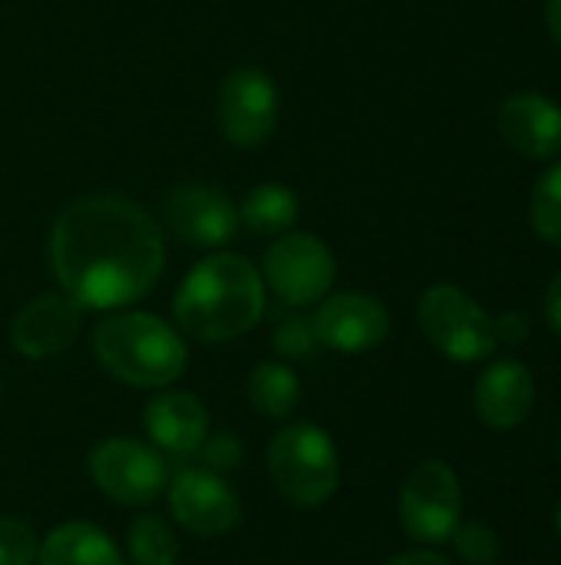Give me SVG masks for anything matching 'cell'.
<instances>
[{"instance_id":"6da1fadb","label":"cell","mask_w":561,"mask_h":565,"mask_svg":"<svg viewBox=\"0 0 561 565\" xmlns=\"http://www.w3.org/2000/svg\"><path fill=\"white\" fill-rule=\"evenodd\" d=\"M50 268L60 288L93 311H119L145 298L165 268L162 225L132 199L83 195L50 228Z\"/></svg>"},{"instance_id":"7a4b0ae2","label":"cell","mask_w":561,"mask_h":565,"mask_svg":"<svg viewBox=\"0 0 561 565\" xmlns=\"http://www.w3.org/2000/svg\"><path fill=\"white\" fill-rule=\"evenodd\" d=\"M172 315L192 341L228 344L265 318V278L245 255L212 252L182 278Z\"/></svg>"},{"instance_id":"3957f363","label":"cell","mask_w":561,"mask_h":565,"mask_svg":"<svg viewBox=\"0 0 561 565\" xmlns=\"http://www.w3.org/2000/svg\"><path fill=\"white\" fill-rule=\"evenodd\" d=\"M93 354L106 374L129 387L165 391L188 364L185 338L149 311H116L93 331Z\"/></svg>"},{"instance_id":"277c9868","label":"cell","mask_w":561,"mask_h":565,"mask_svg":"<svg viewBox=\"0 0 561 565\" xmlns=\"http://www.w3.org/2000/svg\"><path fill=\"white\" fill-rule=\"evenodd\" d=\"M268 477L291 507L327 503L341 487V457L331 434L308 420L281 427L268 447Z\"/></svg>"},{"instance_id":"5b68a950","label":"cell","mask_w":561,"mask_h":565,"mask_svg":"<svg viewBox=\"0 0 561 565\" xmlns=\"http://www.w3.org/2000/svg\"><path fill=\"white\" fill-rule=\"evenodd\" d=\"M427 341L456 364H479L496 351V328L486 308L456 285H433L417 305Z\"/></svg>"},{"instance_id":"8992f818","label":"cell","mask_w":561,"mask_h":565,"mask_svg":"<svg viewBox=\"0 0 561 565\" xmlns=\"http://www.w3.org/2000/svg\"><path fill=\"white\" fill-rule=\"evenodd\" d=\"M261 278L265 288H271L288 308H311L331 295L337 281V262L324 238L308 232H284L268 245Z\"/></svg>"},{"instance_id":"52a82bcc","label":"cell","mask_w":561,"mask_h":565,"mask_svg":"<svg viewBox=\"0 0 561 565\" xmlns=\"http://www.w3.org/2000/svg\"><path fill=\"white\" fill-rule=\"evenodd\" d=\"M463 523L460 477L443 460L417 463L400 487V526L413 543L443 546Z\"/></svg>"},{"instance_id":"ba28073f","label":"cell","mask_w":561,"mask_h":565,"mask_svg":"<svg viewBox=\"0 0 561 565\" xmlns=\"http://www.w3.org/2000/svg\"><path fill=\"white\" fill-rule=\"evenodd\" d=\"M89 477L103 497L119 507H145L159 500L169 487L165 457L142 440L109 437L99 440L89 454Z\"/></svg>"},{"instance_id":"9c48e42d","label":"cell","mask_w":561,"mask_h":565,"mask_svg":"<svg viewBox=\"0 0 561 565\" xmlns=\"http://www.w3.org/2000/svg\"><path fill=\"white\" fill-rule=\"evenodd\" d=\"M281 96L274 76L258 66L231 70L215 96V116L222 136L238 149L265 146L278 129Z\"/></svg>"},{"instance_id":"30bf717a","label":"cell","mask_w":561,"mask_h":565,"mask_svg":"<svg viewBox=\"0 0 561 565\" xmlns=\"http://www.w3.org/2000/svg\"><path fill=\"white\" fill-rule=\"evenodd\" d=\"M172 520L195 536H225L241 523V500L228 480L205 467H188L169 477Z\"/></svg>"},{"instance_id":"8fae6325","label":"cell","mask_w":561,"mask_h":565,"mask_svg":"<svg viewBox=\"0 0 561 565\" xmlns=\"http://www.w3.org/2000/svg\"><path fill=\"white\" fill-rule=\"evenodd\" d=\"M165 228L192 248H225L238 228V205L208 185H175L162 202Z\"/></svg>"},{"instance_id":"7c38bea8","label":"cell","mask_w":561,"mask_h":565,"mask_svg":"<svg viewBox=\"0 0 561 565\" xmlns=\"http://www.w3.org/2000/svg\"><path fill=\"white\" fill-rule=\"evenodd\" d=\"M314 334L321 348H331L337 354H364L387 341L390 334V315L384 301L364 291H337L327 295L317 311L311 315Z\"/></svg>"},{"instance_id":"4fadbf2b","label":"cell","mask_w":561,"mask_h":565,"mask_svg":"<svg viewBox=\"0 0 561 565\" xmlns=\"http://www.w3.org/2000/svg\"><path fill=\"white\" fill-rule=\"evenodd\" d=\"M79 331H83V308L66 291H46L30 298L17 311L10 324V341L20 358L50 361L69 351Z\"/></svg>"},{"instance_id":"5bb4252c","label":"cell","mask_w":561,"mask_h":565,"mask_svg":"<svg viewBox=\"0 0 561 565\" xmlns=\"http://www.w3.org/2000/svg\"><path fill=\"white\" fill-rule=\"evenodd\" d=\"M145 434L162 457L188 460L208 440V411L188 391H162L145 404Z\"/></svg>"},{"instance_id":"9a60e30c","label":"cell","mask_w":561,"mask_h":565,"mask_svg":"<svg viewBox=\"0 0 561 565\" xmlns=\"http://www.w3.org/2000/svg\"><path fill=\"white\" fill-rule=\"evenodd\" d=\"M473 407L489 430H516L536 407V381L516 358L493 361L473 391Z\"/></svg>"},{"instance_id":"2e32d148","label":"cell","mask_w":561,"mask_h":565,"mask_svg":"<svg viewBox=\"0 0 561 565\" xmlns=\"http://www.w3.org/2000/svg\"><path fill=\"white\" fill-rule=\"evenodd\" d=\"M496 122L503 139L529 159H555L561 152V106L542 93H513Z\"/></svg>"},{"instance_id":"e0dca14e","label":"cell","mask_w":561,"mask_h":565,"mask_svg":"<svg viewBox=\"0 0 561 565\" xmlns=\"http://www.w3.org/2000/svg\"><path fill=\"white\" fill-rule=\"evenodd\" d=\"M36 565H126V559L99 526L63 523L40 540Z\"/></svg>"},{"instance_id":"ac0fdd59","label":"cell","mask_w":561,"mask_h":565,"mask_svg":"<svg viewBox=\"0 0 561 565\" xmlns=\"http://www.w3.org/2000/svg\"><path fill=\"white\" fill-rule=\"evenodd\" d=\"M298 215H301V199L284 182H261V185H255L245 195L241 209H238L241 225L248 232L261 235V238H278V235L291 232Z\"/></svg>"},{"instance_id":"d6986e66","label":"cell","mask_w":561,"mask_h":565,"mask_svg":"<svg viewBox=\"0 0 561 565\" xmlns=\"http://www.w3.org/2000/svg\"><path fill=\"white\" fill-rule=\"evenodd\" d=\"M248 401L261 417L284 420L301 404V381L284 361H261L248 374Z\"/></svg>"},{"instance_id":"ffe728a7","label":"cell","mask_w":561,"mask_h":565,"mask_svg":"<svg viewBox=\"0 0 561 565\" xmlns=\"http://www.w3.org/2000/svg\"><path fill=\"white\" fill-rule=\"evenodd\" d=\"M126 556H129V565L179 563V536L172 523L155 513L136 516L126 530Z\"/></svg>"},{"instance_id":"44dd1931","label":"cell","mask_w":561,"mask_h":565,"mask_svg":"<svg viewBox=\"0 0 561 565\" xmlns=\"http://www.w3.org/2000/svg\"><path fill=\"white\" fill-rule=\"evenodd\" d=\"M532 228L549 245H561V162L546 169L532 192Z\"/></svg>"},{"instance_id":"7402d4cb","label":"cell","mask_w":561,"mask_h":565,"mask_svg":"<svg viewBox=\"0 0 561 565\" xmlns=\"http://www.w3.org/2000/svg\"><path fill=\"white\" fill-rule=\"evenodd\" d=\"M450 543H453L456 556L470 565H496L503 556L499 533L483 523H460Z\"/></svg>"},{"instance_id":"603a6c76","label":"cell","mask_w":561,"mask_h":565,"mask_svg":"<svg viewBox=\"0 0 561 565\" xmlns=\"http://www.w3.org/2000/svg\"><path fill=\"white\" fill-rule=\"evenodd\" d=\"M40 536L17 516H0V565H36Z\"/></svg>"},{"instance_id":"cb8c5ba5","label":"cell","mask_w":561,"mask_h":565,"mask_svg":"<svg viewBox=\"0 0 561 565\" xmlns=\"http://www.w3.org/2000/svg\"><path fill=\"white\" fill-rule=\"evenodd\" d=\"M317 348H321V344H317L314 324H311V318H304V315L284 318V321L278 324V331H274V351H278L281 358H288V361H304V358H311Z\"/></svg>"},{"instance_id":"d4e9b609","label":"cell","mask_w":561,"mask_h":565,"mask_svg":"<svg viewBox=\"0 0 561 565\" xmlns=\"http://www.w3.org/2000/svg\"><path fill=\"white\" fill-rule=\"evenodd\" d=\"M195 457H202L205 470L222 473V470L238 467V460H241V444H238L231 434H208V440L198 447V454H195Z\"/></svg>"},{"instance_id":"484cf974","label":"cell","mask_w":561,"mask_h":565,"mask_svg":"<svg viewBox=\"0 0 561 565\" xmlns=\"http://www.w3.org/2000/svg\"><path fill=\"white\" fill-rule=\"evenodd\" d=\"M493 328H496V341H499V344H526V341H529V334H532L529 318H526V315H519V311H506V315H499V318L493 321Z\"/></svg>"},{"instance_id":"4316f807","label":"cell","mask_w":561,"mask_h":565,"mask_svg":"<svg viewBox=\"0 0 561 565\" xmlns=\"http://www.w3.org/2000/svg\"><path fill=\"white\" fill-rule=\"evenodd\" d=\"M387 565H453L440 550L433 546H420V550H407L400 556H393Z\"/></svg>"},{"instance_id":"83f0119b","label":"cell","mask_w":561,"mask_h":565,"mask_svg":"<svg viewBox=\"0 0 561 565\" xmlns=\"http://www.w3.org/2000/svg\"><path fill=\"white\" fill-rule=\"evenodd\" d=\"M546 318H549V328L561 338V271L546 291Z\"/></svg>"},{"instance_id":"f1b7e54d","label":"cell","mask_w":561,"mask_h":565,"mask_svg":"<svg viewBox=\"0 0 561 565\" xmlns=\"http://www.w3.org/2000/svg\"><path fill=\"white\" fill-rule=\"evenodd\" d=\"M546 23H549L552 40L561 46V0H549L546 3Z\"/></svg>"},{"instance_id":"f546056e","label":"cell","mask_w":561,"mask_h":565,"mask_svg":"<svg viewBox=\"0 0 561 565\" xmlns=\"http://www.w3.org/2000/svg\"><path fill=\"white\" fill-rule=\"evenodd\" d=\"M555 533H559V540H561V500H559V510H555Z\"/></svg>"},{"instance_id":"4dcf8cb0","label":"cell","mask_w":561,"mask_h":565,"mask_svg":"<svg viewBox=\"0 0 561 565\" xmlns=\"http://www.w3.org/2000/svg\"><path fill=\"white\" fill-rule=\"evenodd\" d=\"M559 460H561V430H559Z\"/></svg>"}]
</instances>
